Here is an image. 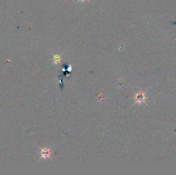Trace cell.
Listing matches in <instances>:
<instances>
[{"label":"cell","mask_w":176,"mask_h":175,"mask_svg":"<svg viewBox=\"0 0 176 175\" xmlns=\"http://www.w3.org/2000/svg\"><path fill=\"white\" fill-rule=\"evenodd\" d=\"M41 154V158H43L45 159H46L48 158H51V157H50L51 152H50V149H49V148H42Z\"/></svg>","instance_id":"6da1fadb"},{"label":"cell","mask_w":176,"mask_h":175,"mask_svg":"<svg viewBox=\"0 0 176 175\" xmlns=\"http://www.w3.org/2000/svg\"><path fill=\"white\" fill-rule=\"evenodd\" d=\"M144 93H139L136 94L135 99L137 102L141 103L144 101V99L145 98L144 96Z\"/></svg>","instance_id":"7a4b0ae2"},{"label":"cell","mask_w":176,"mask_h":175,"mask_svg":"<svg viewBox=\"0 0 176 175\" xmlns=\"http://www.w3.org/2000/svg\"><path fill=\"white\" fill-rule=\"evenodd\" d=\"M61 60V58L60 56L59 55H54L53 56V62L55 64H58L59 63H60Z\"/></svg>","instance_id":"3957f363"},{"label":"cell","mask_w":176,"mask_h":175,"mask_svg":"<svg viewBox=\"0 0 176 175\" xmlns=\"http://www.w3.org/2000/svg\"><path fill=\"white\" fill-rule=\"evenodd\" d=\"M85 1H90V0H78V2H84Z\"/></svg>","instance_id":"277c9868"}]
</instances>
